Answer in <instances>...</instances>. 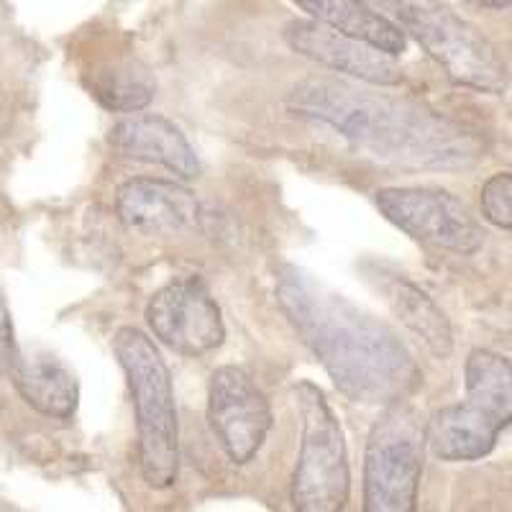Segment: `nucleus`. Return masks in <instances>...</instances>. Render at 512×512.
Instances as JSON below:
<instances>
[{"label":"nucleus","mask_w":512,"mask_h":512,"mask_svg":"<svg viewBox=\"0 0 512 512\" xmlns=\"http://www.w3.org/2000/svg\"><path fill=\"white\" fill-rule=\"evenodd\" d=\"M277 303L349 400L387 408L405 402L423 384L413 354L390 326L303 269H280Z\"/></svg>","instance_id":"f257e3e1"},{"label":"nucleus","mask_w":512,"mask_h":512,"mask_svg":"<svg viewBox=\"0 0 512 512\" xmlns=\"http://www.w3.org/2000/svg\"><path fill=\"white\" fill-rule=\"evenodd\" d=\"M287 108L328 126L356 152L405 169H469L482 144L459 123L410 100L364 90L338 77H308L287 95Z\"/></svg>","instance_id":"f03ea898"},{"label":"nucleus","mask_w":512,"mask_h":512,"mask_svg":"<svg viewBox=\"0 0 512 512\" xmlns=\"http://www.w3.org/2000/svg\"><path fill=\"white\" fill-rule=\"evenodd\" d=\"M113 351L134 397L141 474L149 487H172L180 469V428L172 374L152 338L139 328H118Z\"/></svg>","instance_id":"7ed1b4c3"},{"label":"nucleus","mask_w":512,"mask_h":512,"mask_svg":"<svg viewBox=\"0 0 512 512\" xmlns=\"http://www.w3.org/2000/svg\"><path fill=\"white\" fill-rule=\"evenodd\" d=\"M464 400L441 408L428 425V446L441 461H479L512 423V361L474 349L464 367Z\"/></svg>","instance_id":"20e7f679"},{"label":"nucleus","mask_w":512,"mask_h":512,"mask_svg":"<svg viewBox=\"0 0 512 512\" xmlns=\"http://www.w3.org/2000/svg\"><path fill=\"white\" fill-rule=\"evenodd\" d=\"M384 16L413 36L461 88L487 95L507 90V67L492 41L441 0H374Z\"/></svg>","instance_id":"39448f33"},{"label":"nucleus","mask_w":512,"mask_h":512,"mask_svg":"<svg viewBox=\"0 0 512 512\" xmlns=\"http://www.w3.org/2000/svg\"><path fill=\"white\" fill-rule=\"evenodd\" d=\"M295 405L303 423V441L292 477V505L303 512L344 510L351 492V472L341 423L326 395L308 379L297 382Z\"/></svg>","instance_id":"423d86ee"},{"label":"nucleus","mask_w":512,"mask_h":512,"mask_svg":"<svg viewBox=\"0 0 512 512\" xmlns=\"http://www.w3.org/2000/svg\"><path fill=\"white\" fill-rule=\"evenodd\" d=\"M425 425L405 402L387 405L372 425L364 454V510L413 512L423 477Z\"/></svg>","instance_id":"0eeeda50"},{"label":"nucleus","mask_w":512,"mask_h":512,"mask_svg":"<svg viewBox=\"0 0 512 512\" xmlns=\"http://www.w3.org/2000/svg\"><path fill=\"white\" fill-rule=\"evenodd\" d=\"M379 213L400 231L436 249L477 254L484 231L459 198L436 187H384L374 195Z\"/></svg>","instance_id":"6e6552de"},{"label":"nucleus","mask_w":512,"mask_h":512,"mask_svg":"<svg viewBox=\"0 0 512 512\" xmlns=\"http://www.w3.org/2000/svg\"><path fill=\"white\" fill-rule=\"evenodd\" d=\"M208 423L233 464H249L272 431V410L251 374L239 367L213 372L208 387Z\"/></svg>","instance_id":"1a4fd4ad"},{"label":"nucleus","mask_w":512,"mask_h":512,"mask_svg":"<svg viewBox=\"0 0 512 512\" xmlns=\"http://www.w3.org/2000/svg\"><path fill=\"white\" fill-rule=\"evenodd\" d=\"M146 323L164 346L182 356L210 354L226 338L221 308L195 277L162 287L146 305Z\"/></svg>","instance_id":"9d476101"},{"label":"nucleus","mask_w":512,"mask_h":512,"mask_svg":"<svg viewBox=\"0 0 512 512\" xmlns=\"http://www.w3.org/2000/svg\"><path fill=\"white\" fill-rule=\"evenodd\" d=\"M285 41L297 54L354 80L369 82V85H400L402 82L400 64L392 59V54L318 21H292L285 29Z\"/></svg>","instance_id":"9b49d317"},{"label":"nucleus","mask_w":512,"mask_h":512,"mask_svg":"<svg viewBox=\"0 0 512 512\" xmlns=\"http://www.w3.org/2000/svg\"><path fill=\"white\" fill-rule=\"evenodd\" d=\"M116 213L126 228L146 236H175L200 221L195 192L157 177H134L116 192Z\"/></svg>","instance_id":"f8f14e48"},{"label":"nucleus","mask_w":512,"mask_h":512,"mask_svg":"<svg viewBox=\"0 0 512 512\" xmlns=\"http://www.w3.org/2000/svg\"><path fill=\"white\" fill-rule=\"evenodd\" d=\"M116 152L139 162L162 164L182 180L200 175V159L180 128L162 116H134L116 123L111 131Z\"/></svg>","instance_id":"ddd939ff"},{"label":"nucleus","mask_w":512,"mask_h":512,"mask_svg":"<svg viewBox=\"0 0 512 512\" xmlns=\"http://www.w3.org/2000/svg\"><path fill=\"white\" fill-rule=\"evenodd\" d=\"M11 377L18 395L24 397L26 405H31L36 413L59 420L75 415L77 397H80L77 382L70 369L59 364L54 356H16Z\"/></svg>","instance_id":"4468645a"},{"label":"nucleus","mask_w":512,"mask_h":512,"mask_svg":"<svg viewBox=\"0 0 512 512\" xmlns=\"http://www.w3.org/2000/svg\"><path fill=\"white\" fill-rule=\"evenodd\" d=\"M295 3L318 24L367 41L392 57L408 47L405 31L384 13L374 11L367 0H295Z\"/></svg>","instance_id":"2eb2a0df"},{"label":"nucleus","mask_w":512,"mask_h":512,"mask_svg":"<svg viewBox=\"0 0 512 512\" xmlns=\"http://www.w3.org/2000/svg\"><path fill=\"white\" fill-rule=\"evenodd\" d=\"M387 300L397 318L415 333L436 359H448L454 351V331L446 313L433 303L428 292L420 290L413 282L395 277L387 285Z\"/></svg>","instance_id":"dca6fc26"},{"label":"nucleus","mask_w":512,"mask_h":512,"mask_svg":"<svg viewBox=\"0 0 512 512\" xmlns=\"http://www.w3.org/2000/svg\"><path fill=\"white\" fill-rule=\"evenodd\" d=\"M95 98L108 111L134 113L146 108L154 98V80L149 72H136L131 67H123L116 72H103L93 88Z\"/></svg>","instance_id":"f3484780"},{"label":"nucleus","mask_w":512,"mask_h":512,"mask_svg":"<svg viewBox=\"0 0 512 512\" xmlns=\"http://www.w3.org/2000/svg\"><path fill=\"white\" fill-rule=\"evenodd\" d=\"M479 208L484 221L512 231V172L492 175L479 190Z\"/></svg>","instance_id":"a211bd4d"},{"label":"nucleus","mask_w":512,"mask_h":512,"mask_svg":"<svg viewBox=\"0 0 512 512\" xmlns=\"http://www.w3.org/2000/svg\"><path fill=\"white\" fill-rule=\"evenodd\" d=\"M16 341H13V320L11 310H8L6 297L0 292V379L11 374L13 364H16Z\"/></svg>","instance_id":"6ab92c4d"},{"label":"nucleus","mask_w":512,"mask_h":512,"mask_svg":"<svg viewBox=\"0 0 512 512\" xmlns=\"http://www.w3.org/2000/svg\"><path fill=\"white\" fill-rule=\"evenodd\" d=\"M474 3H482V6H489V8H507V6H512V0H474Z\"/></svg>","instance_id":"aec40b11"}]
</instances>
